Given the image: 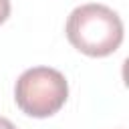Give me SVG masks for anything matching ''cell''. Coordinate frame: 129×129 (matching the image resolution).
I'll use <instances>...</instances> for the list:
<instances>
[{"label":"cell","instance_id":"4","mask_svg":"<svg viewBox=\"0 0 129 129\" xmlns=\"http://www.w3.org/2000/svg\"><path fill=\"white\" fill-rule=\"evenodd\" d=\"M0 129H16L12 121H8L6 117H0Z\"/></svg>","mask_w":129,"mask_h":129},{"label":"cell","instance_id":"3","mask_svg":"<svg viewBox=\"0 0 129 129\" xmlns=\"http://www.w3.org/2000/svg\"><path fill=\"white\" fill-rule=\"evenodd\" d=\"M10 16V0H0V24Z\"/></svg>","mask_w":129,"mask_h":129},{"label":"cell","instance_id":"2","mask_svg":"<svg viewBox=\"0 0 129 129\" xmlns=\"http://www.w3.org/2000/svg\"><path fill=\"white\" fill-rule=\"evenodd\" d=\"M69 97V83L64 75L50 67L26 69L14 87V101L28 117L44 119L54 115Z\"/></svg>","mask_w":129,"mask_h":129},{"label":"cell","instance_id":"1","mask_svg":"<svg viewBox=\"0 0 129 129\" xmlns=\"http://www.w3.org/2000/svg\"><path fill=\"white\" fill-rule=\"evenodd\" d=\"M67 38L87 56H107L123 42V22L105 4H83L69 14Z\"/></svg>","mask_w":129,"mask_h":129}]
</instances>
